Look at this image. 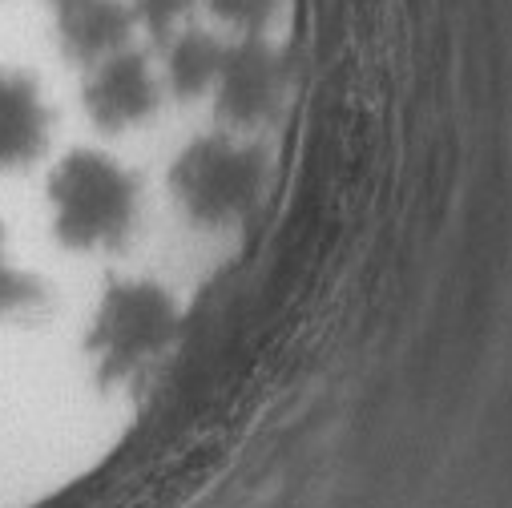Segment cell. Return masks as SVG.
<instances>
[{
    "label": "cell",
    "instance_id": "6da1fadb",
    "mask_svg": "<svg viewBox=\"0 0 512 508\" xmlns=\"http://www.w3.org/2000/svg\"><path fill=\"white\" fill-rule=\"evenodd\" d=\"M53 230L73 250H113L134 234L142 214L138 174L109 154H69L49 178Z\"/></svg>",
    "mask_w": 512,
    "mask_h": 508
},
{
    "label": "cell",
    "instance_id": "7a4b0ae2",
    "mask_svg": "<svg viewBox=\"0 0 512 508\" xmlns=\"http://www.w3.org/2000/svg\"><path fill=\"white\" fill-rule=\"evenodd\" d=\"M182 327L174 295L158 283H117L105 291L89 327V355L105 384L134 379L158 363Z\"/></svg>",
    "mask_w": 512,
    "mask_h": 508
},
{
    "label": "cell",
    "instance_id": "3957f363",
    "mask_svg": "<svg viewBox=\"0 0 512 508\" xmlns=\"http://www.w3.org/2000/svg\"><path fill=\"white\" fill-rule=\"evenodd\" d=\"M49 138V109L25 73H0V170L29 166Z\"/></svg>",
    "mask_w": 512,
    "mask_h": 508
},
{
    "label": "cell",
    "instance_id": "277c9868",
    "mask_svg": "<svg viewBox=\"0 0 512 508\" xmlns=\"http://www.w3.org/2000/svg\"><path fill=\"white\" fill-rule=\"evenodd\" d=\"M41 299L37 279L13 259V250L5 246V234H0V319L21 315Z\"/></svg>",
    "mask_w": 512,
    "mask_h": 508
}]
</instances>
